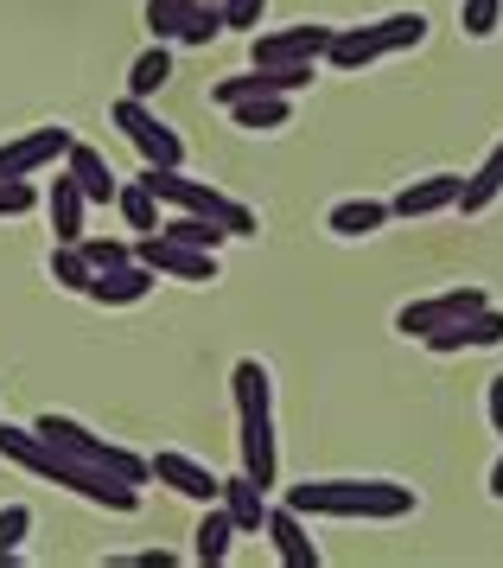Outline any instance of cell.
Returning <instances> with one entry per match:
<instances>
[{
    "label": "cell",
    "mask_w": 503,
    "mask_h": 568,
    "mask_svg": "<svg viewBox=\"0 0 503 568\" xmlns=\"http://www.w3.org/2000/svg\"><path fill=\"white\" fill-rule=\"evenodd\" d=\"M217 32H224V7H217V0H198V7L185 13V27H178L173 39H178V45H211Z\"/></svg>",
    "instance_id": "30"
},
{
    "label": "cell",
    "mask_w": 503,
    "mask_h": 568,
    "mask_svg": "<svg viewBox=\"0 0 503 568\" xmlns=\"http://www.w3.org/2000/svg\"><path fill=\"white\" fill-rule=\"evenodd\" d=\"M25 530H32V505H0V568L20 562Z\"/></svg>",
    "instance_id": "31"
},
{
    "label": "cell",
    "mask_w": 503,
    "mask_h": 568,
    "mask_svg": "<svg viewBox=\"0 0 503 568\" xmlns=\"http://www.w3.org/2000/svg\"><path fill=\"white\" fill-rule=\"evenodd\" d=\"M153 282H160V275H153L147 262H122V268H102V275H90V287H83V294H90L96 307H134V301H147V294H153Z\"/></svg>",
    "instance_id": "18"
},
{
    "label": "cell",
    "mask_w": 503,
    "mask_h": 568,
    "mask_svg": "<svg viewBox=\"0 0 503 568\" xmlns=\"http://www.w3.org/2000/svg\"><path fill=\"white\" fill-rule=\"evenodd\" d=\"M459 185H465V173H433V180H408L396 199H389V217H440V211L459 205Z\"/></svg>",
    "instance_id": "14"
},
{
    "label": "cell",
    "mask_w": 503,
    "mask_h": 568,
    "mask_svg": "<svg viewBox=\"0 0 503 568\" xmlns=\"http://www.w3.org/2000/svg\"><path fill=\"white\" fill-rule=\"evenodd\" d=\"M484 415H491V428L503 435V371L491 377V384H484Z\"/></svg>",
    "instance_id": "37"
},
{
    "label": "cell",
    "mask_w": 503,
    "mask_h": 568,
    "mask_svg": "<svg viewBox=\"0 0 503 568\" xmlns=\"http://www.w3.org/2000/svg\"><path fill=\"white\" fill-rule=\"evenodd\" d=\"M261 537L275 542V556L287 568H319V562H326V556H319V542H312V530H306V517L294 511V505H268Z\"/></svg>",
    "instance_id": "13"
},
{
    "label": "cell",
    "mask_w": 503,
    "mask_h": 568,
    "mask_svg": "<svg viewBox=\"0 0 503 568\" xmlns=\"http://www.w3.org/2000/svg\"><path fill=\"white\" fill-rule=\"evenodd\" d=\"M243 435H236V447H243V473H249L261 491H275L280 479V454H275V415H249V422H236Z\"/></svg>",
    "instance_id": "17"
},
{
    "label": "cell",
    "mask_w": 503,
    "mask_h": 568,
    "mask_svg": "<svg viewBox=\"0 0 503 568\" xmlns=\"http://www.w3.org/2000/svg\"><path fill=\"white\" fill-rule=\"evenodd\" d=\"M421 345H428V352H440V358H453V352H491V345H503V307H491V301H484L479 313H465V320H453V326L428 333Z\"/></svg>",
    "instance_id": "12"
},
{
    "label": "cell",
    "mask_w": 503,
    "mask_h": 568,
    "mask_svg": "<svg viewBox=\"0 0 503 568\" xmlns=\"http://www.w3.org/2000/svg\"><path fill=\"white\" fill-rule=\"evenodd\" d=\"M109 122L122 129V141L134 148V154L147 160V166H185V141H178L160 115H153V103H134V97H122V103L109 109Z\"/></svg>",
    "instance_id": "6"
},
{
    "label": "cell",
    "mask_w": 503,
    "mask_h": 568,
    "mask_svg": "<svg viewBox=\"0 0 503 568\" xmlns=\"http://www.w3.org/2000/svg\"><path fill=\"white\" fill-rule=\"evenodd\" d=\"M141 185L160 199V211H192V217L224 224L229 236H261V217H255L243 199H229V192H217V185H204V180H185L178 166H147Z\"/></svg>",
    "instance_id": "3"
},
{
    "label": "cell",
    "mask_w": 503,
    "mask_h": 568,
    "mask_svg": "<svg viewBox=\"0 0 503 568\" xmlns=\"http://www.w3.org/2000/svg\"><path fill=\"white\" fill-rule=\"evenodd\" d=\"M134 262H147L153 275H166V282H217V256L211 250H185V243H173V236H141L134 243Z\"/></svg>",
    "instance_id": "11"
},
{
    "label": "cell",
    "mask_w": 503,
    "mask_h": 568,
    "mask_svg": "<svg viewBox=\"0 0 503 568\" xmlns=\"http://www.w3.org/2000/svg\"><path fill=\"white\" fill-rule=\"evenodd\" d=\"M160 236H173V243H185V250H224L229 231L224 224H211V217H192V211H173V217H160Z\"/></svg>",
    "instance_id": "26"
},
{
    "label": "cell",
    "mask_w": 503,
    "mask_h": 568,
    "mask_svg": "<svg viewBox=\"0 0 503 568\" xmlns=\"http://www.w3.org/2000/svg\"><path fill=\"white\" fill-rule=\"evenodd\" d=\"M224 7V32H261V13L268 0H217Z\"/></svg>",
    "instance_id": "35"
},
{
    "label": "cell",
    "mask_w": 503,
    "mask_h": 568,
    "mask_svg": "<svg viewBox=\"0 0 503 568\" xmlns=\"http://www.w3.org/2000/svg\"><path fill=\"white\" fill-rule=\"evenodd\" d=\"M0 460L20 466V473H32V479H45V486L76 491V498H90V505H102V511H115V517L141 511V486H127V479L102 473V466H83L76 454L51 447L39 428H13V422H0Z\"/></svg>",
    "instance_id": "1"
},
{
    "label": "cell",
    "mask_w": 503,
    "mask_h": 568,
    "mask_svg": "<svg viewBox=\"0 0 503 568\" xmlns=\"http://www.w3.org/2000/svg\"><path fill=\"white\" fill-rule=\"evenodd\" d=\"M484 301H491V294H484L479 282L446 287V294H428V301H408V307L396 313V333H402V338H428V333H440V326L465 320V313H479Z\"/></svg>",
    "instance_id": "8"
},
{
    "label": "cell",
    "mask_w": 503,
    "mask_h": 568,
    "mask_svg": "<svg viewBox=\"0 0 503 568\" xmlns=\"http://www.w3.org/2000/svg\"><path fill=\"white\" fill-rule=\"evenodd\" d=\"M229 542H236V524H229V511H224V505H204L198 530H192V562H204V568L229 562Z\"/></svg>",
    "instance_id": "24"
},
{
    "label": "cell",
    "mask_w": 503,
    "mask_h": 568,
    "mask_svg": "<svg viewBox=\"0 0 503 568\" xmlns=\"http://www.w3.org/2000/svg\"><path fill=\"white\" fill-rule=\"evenodd\" d=\"M491 498H503V460L491 466Z\"/></svg>",
    "instance_id": "38"
},
{
    "label": "cell",
    "mask_w": 503,
    "mask_h": 568,
    "mask_svg": "<svg viewBox=\"0 0 503 568\" xmlns=\"http://www.w3.org/2000/svg\"><path fill=\"white\" fill-rule=\"evenodd\" d=\"M421 39H428V13H389V20H370V27H331L326 64L331 71H363V64L414 52Z\"/></svg>",
    "instance_id": "4"
},
{
    "label": "cell",
    "mask_w": 503,
    "mask_h": 568,
    "mask_svg": "<svg viewBox=\"0 0 503 568\" xmlns=\"http://www.w3.org/2000/svg\"><path fill=\"white\" fill-rule=\"evenodd\" d=\"M217 505L229 511V524H236V537H261V517H268V491L255 486L249 473H236V479H224V486H217Z\"/></svg>",
    "instance_id": "21"
},
{
    "label": "cell",
    "mask_w": 503,
    "mask_h": 568,
    "mask_svg": "<svg viewBox=\"0 0 503 568\" xmlns=\"http://www.w3.org/2000/svg\"><path fill=\"white\" fill-rule=\"evenodd\" d=\"M280 505H294L300 517H345V524H396V517H414L421 498L414 486H396V479H306V486H287Z\"/></svg>",
    "instance_id": "2"
},
{
    "label": "cell",
    "mask_w": 503,
    "mask_h": 568,
    "mask_svg": "<svg viewBox=\"0 0 503 568\" xmlns=\"http://www.w3.org/2000/svg\"><path fill=\"white\" fill-rule=\"evenodd\" d=\"M331 45V27L319 20H300V27H275L249 39V64H319Z\"/></svg>",
    "instance_id": "10"
},
{
    "label": "cell",
    "mask_w": 503,
    "mask_h": 568,
    "mask_svg": "<svg viewBox=\"0 0 503 568\" xmlns=\"http://www.w3.org/2000/svg\"><path fill=\"white\" fill-rule=\"evenodd\" d=\"M32 428H39V435H45L51 447H64V454H76L83 466H102V473H115V479H127V486H147V479H153L147 454H127L122 440H102V435H90V428H83V422H71V415H39Z\"/></svg>",
    "instance_id": "5"
},
{
    "label": "cell",
    "mask_w": 503,
    "mask_h": 568,
    "mask_svg": "<svg viewBox=\"0 0 503 568\" xmlns=\"http://www.w3.org/2000/svg\"><path fill=\"white\" fill-rule=\"evenodd\" d=\"M32 205H39L32 180H0V217H25Z\"/></svg>",
    "instance_id": "36"
},
{
    "label": "cell",
    "mask_w": 503,
    "mask_h": 568,
    "mask_svg": "<svg viewBox=\"0 0 503 568\" xmlns=\"http://www.w3.org/2000/svg\"><path fill=\"white\" fill-rule=\"evenodd\" d=\"M76 250H83V262H90V268H122V262H134V243H122V236H83V243H76Z\"/></svg>",
    "instance_id": "33"
},
{
    "label": "cell",
    "mask_w": 503,
    "mask_h": 568,
    "mask_svg": "<svg viewBox=\"0 0 503 568\" xmlns=\"http://www.w3.org/2000/svg\"><path fill=\"white\" fill-rule=\"evenodd\" d=\"M166 78H173V52H166V39H153L147 52L127 64V97H134V103H153V97L166 90Z\"/></svg>",
    "instance_id": "25"
},
{
    "label": "cell",
    "mask_w": 503,
    "mask_h": 568,
    "mask_svg": "<svg viewBox=\"0 0 503 568\" xmlns=\"http://www.w3.org/2000/svg\"><path fill=\"white\" fill-rule=\"evenodd\" d=\"M497 199H503V141L479 160V173H465V185H459V205H453V211H465V217H484V211L497 205Z\"/></svg>",
    "instance_id": "22"
},
{
    "label": "cell",
    "mask_w": 503,
    "mask_h": 568,
    "mask_svg": "<svg viewBox=\"0 0 503 568\" xmlns=\"http://www.w3.org/2000/svg\"><path fill=\"white\" fill-rule=\"evenodd\" d=\"M192 7H198V0H147V32L153 39H173V32L185 27Z\"/></svg>",
    "instance_id": "34"
},
{
    "label": "cell",
    "mask_w": 503,
    "mask_h": 568,
    "mask_svg": "<svg viewBox=\"0 0 503 568\" xmlns=\"http://www.w3.org/2000/svg\"><path fill=\"white\" fill-rule=\"evenodd\" d=\"M45 205H51V236H58V243H83V236H90V199L71 185V173L51 180Z\"/></svg>",
    "instance_id": "20"
},
{
    "label": "cell",
    "mask_w": 503,
    "mask_h": 568,
    "mask_svg": "<svg viewBox=\"0 0 503 568\" xmlns=\"http://www.w3.org/2000/svg\"><path fill=\"white\" fill-rule=\"evenodd\" d=\"M319 64H249L243 78H217L211 83V103L229 109V103H249V97H300L312 90Z\"/></svg>",
    "instance_id": "7"
},
{
    "label": "cell",
    "mask_w": 503,
    "mask_h": 568,
    "mask_svg": "<svg viewBox=\"0 0 503 568\" xmlns=\"http://www.w3.org/2000/svg\"><path fill=\"white\" fill-rule=\"evenodd\" d=\"M115 217H122L134 236H153L160 231V199H153L141 180H127V185H115Z\"/></svg>",
    "instance_id": "27"
},
{
    "label": "cell",
    "mask_w": 503,
    "mask_h": 568,
    "mask_svg": "<svg viewBox=\"0 0 503 568\" xmlns=\"http://www.w3.org/2000/svg\"><path fill=\"white\" fill-rule=\"evenodd\" d=\"M382 224H389V205H382V199H338V205L326 211V231L345 236V243H357V236H377Z\"/></svg>",
    "instance_id": "23"
},
{
    "label": "cell",
    "mask_w": 503,
    "mask_h": 568,
    "mask_svg": "<svg viewBox=\"0 0 503 568\" xmlns=\"http://www.w3.org/2000/svg\"><path fill=\"white\" fill-rule=\"evenodd\" d=\"M51 282L64 287V294H83V287H90V275H96V268H90V262H83V250H76V243H51Z\"/></svg>",
    "instance_id": "29"
},
{
    "label": "cell",
    "mask_w": 503,
    "mask_h": 568,
    "mask_svg": "<svg viewBox=\"0 0 503 568\" xmlns=\"http://www.w3.org/2000/svg\"><path fill=\"white\" fill-rule=\"evenodd\" d=\"M229 122L249 129V134L287 129V97H249V103H229Z\"/></svg>",
    "instance_id": "28"
},
{
    "label": "cell",
    "mask_w": 503,
    "mask_h": 568,
    "mask_svg": "<svg viewBox=\"0 0 503 568\" xmlns=\"http://www.w3.org/2000/svg\"><path fill=\"white\" fill-rule=\"evenodd\" d=\"M58 166H64V173H71V185L90 199V211H96V205H115V185H122V180H115V166L102 160V148H90V141H71Z\"/></svg>",
    "instance_id": "15"
},
{
    "label": "cell",
    "mask_w": 503,
    "mask_h": 568,
    "mask_svg": "<svg viewBox=\"0 0 503 568\" xmlns=\"http://www.w3.org/2000/svg\"><path fill=\"white\" fill-rule=\"evenodd\" d=\"M459 27L465 39H491L503 27V0H459Z\"/></svg>",
    "instance_id": "32"
},
{
    "label": "cell",
    "mask_w": 503,
    "mask_h": 568,
    "mask_svg": "<svg viewBox=\"0 0 503 568\" xmlns=\"http://www.w3.org/2000/svg\"><path fill=\"white\" fill-rule=\"evenodd\" d=\"M71 141L76 134L64 129V122H51V129H25V134H13V141H0V180H32V173L58 166Z\"/></svg>",
    "instance_id": "9"
},
{
    "label": "cell",
    "mask_w": 503,
    "mask_h": 568,
    "mask_svg": "<svg viewBox=\"0 0 503 568\" xmlns=\"http://www.w3.org/2000/svg\"><path fill=\"white\" fill-rule=\"evenodd\" d=\"M229 403H236V422H249V415H275V377H268V364L261 358H236V371H229Z\"/></svg>",
    "instance_id": "19"
},
{
    "label": "cell",
    "mask_w": 503,
    "mask_h": 568,
    "mask_svg": "<svg viewBox=\"0 0 503 568\" xmlns=\"http://www.w3.org/2000/svg\"><path fill=\"white\" fill-rule=\"evenodd\" d=\"M147 466H153V479L173 486L178 498H192V505H217V486H224V479H217L211 466H198L192 454H173V447H166V454H153Z\"/></svg>",
    "instance_id": "16"
}]
</instances>
